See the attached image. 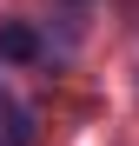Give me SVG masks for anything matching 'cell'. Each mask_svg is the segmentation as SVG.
Here are the masks:
<instances>
[{
  "label": "cell",
  "mask_w": 139,
  "mask_h": 146,
  "mask_svg": "<svg viewBox=\"0 0 139 146\" xmlns=\"http://www.w3.org/2000/svg\"><path fill=\"white\" fill-rule=\"evenodd\" d=\"M0 60H13V66L40 60V33H33V27H20V20H7V27H0Z\"/></svg>",
  "instance_id": "obj_1"
}]
</instances>
